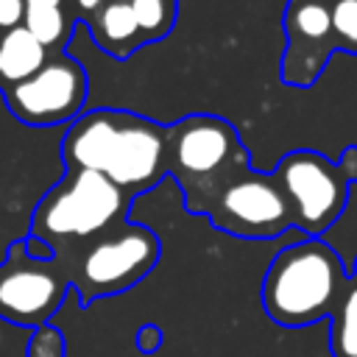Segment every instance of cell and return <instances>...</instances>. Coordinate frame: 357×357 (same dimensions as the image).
<instances>
[{"mask_svg":"<svg viewBox=\"0 0 357 357\" xmlns=\"http://www.w3.org/2000/svg\"><path fill=\"white\" fill-rule=\"evenodd\" d=\"M167 126L126 109L81 112L64 139L61 162L67 170L103 173L128 198L148 192L167 176Z\"/></svg>","mask_w":357,"mask_h":357,"instance_id":"cell-1","label":"cell"},{"mask_svg":"<svg viewBox=\"0 0 357 357\" xmlns=\"http://www.w3.org/2000/svg\"><path fill=\"white\" fill-rule=\"evenodd\" d=\"M346 279L343 257L326 237H298L271 259L259 287L262 310L284 329L329 321Z\"/></svg>","mask_w":357,"mask_h":357,"instance_id":"cell-2","label":"cell"},{"mask_svg":"<svg viewBox=\"0 0 357 357\" xmlns=\"http://www.w3.org/2000/svg\"><path fill=\"white\" fill-rule=\"evenodd\" d=\"M165 165L184 192V206L201 215L220 184L251 167V159L229 120L218 114H190L167 126Z\"/></svg>","mask_w":357,"mask_h":357,"instance_id":"cell-3","label":"cell"},{"mask_svg":"<svg viewBox=\"0 0 357 357\" xmlns=\"http://www.w3.org/2000/svg\"><path fill=\"white\" fill-rule=\"evenodd\" d=\"M53 257L61 262L70 287H75L81 307H89L103 296L139 284L156 268L162 243L148 226L126 220L84 243L53 251Z\"/></svg>","mask_w":357,"mask_h":357,"instance_id":"cell-4","label":"cell"},{"mask_svg":"<svg viewBox=\"0 0 357 357\" xmlns=\"http://www.w3.org/2000/svg\"><path fill=\"white\" fill-rule=\"evenodd\" d=\"M128 201L131 198L103 173L67 170L36 204L28 234L47 243L50 251H59L126 223Z\"/></svg>","mask_w":357,"mask_h":357,"instance_id":"cell-5","label":"cell"},{"mask_svg":"<svg viewBox=\"0 0 357 357\" xmlns=\"http://www.w3.org/2000/svg\"><path fill=\"white\" fill-rule=\"evenodd\" d=\"M271 173L284 192L293 229L304 237H326L346 215L351 181L337 159L298 148L284 153Z\"/></svg>","mask_w":357,"mask_h":357,"instance_id":"cell-6","label":"cell"},{"mask_svg":"<svg viewBox=\"0 0 357 357\" xmlns=\"http://www.w3.org/2000/svg\"><path fill=\"white\" fill-rule=\"evenodd\" d=\"M201 215H206L215 229L243 240H273L293 231L290 206L273 173L254 167H245L220 184Z\"/></svg>","mask_w":357,"mask_h":357,"instance_id":"cell-7","label":"cell"},{"mask_svg":"<svg viewBox=\"0 0 357 357\" xmlns=\"http://www.w3.org/2000/svg\"><path fill=\"white\" fill-rule=\"evenodd\" d=\"M70 290L67 273L56 257L33 259L25 240H14L0 262V318L14 326L39 329L50 324Z\"/></svg>","mask_w":357,"mask_h":357,"instance_id":"cell-8","label":"cell"},{"mask_svg":"<svg viewBox=\"0 0 357 357\" xmlns=\"http://www.w3.org/2000/svg\"><path fill=\"white\" fill-rule=\"evenodd\" d=\"M86 73L64 50H56L45 64L20 86L6 92V106L25 126H59L73 123L86 100Z\"/></svg>","mask_w":357,"mask_h":357,"instance_id":"cell-9","label":"cell"},{"mask_svg":"<svg viewBox=\"0 0 357 357\" xmlns=\"http://www.w3.org/2000/svg\"><path fill=\"white\" fill-rule=\"evenodd\" d=\"M282 31V81L287 86L307 89L321 78L332 56H337L329 0H287Z\"/></svg>","mask_w":357,"mask_h":357,"instance_id":"cell-10","label":"cell"},{"mask_svg":"<svg viewBox=\"0 0 357 357\" xmlns=\"http://www.w3.org/2000/svg\"><path fill=\"white\" fill-rule=\"evenodd\" d=\"M84 25L89 28L95 45L120 61L145 45L128 0H106V6L98 14H92Z\"/></svg>","mask_w":357,"mask_h":357,"instance_id":"cell-11","label":"cell"},{"mask_svg":"<svg viewBox=\"0 0 357 357\" xmlns=\"http://www.w3.org/2000/svg\"><path fill=\"white\" fill-rule=\"evenodd\" d=\"M50 53L20 25L14 31L0 33V92H11L22 81H28Z\"/></svg>","mask_w":357,"mask_h":357,"instance_id":"cell-12","label":"cell"},{"mask_svg":"<svg viewBox=\"0 0 357 357\" xmlns=\"http://www.w3.org/2000/svg\"><path fill=\"white\" fill-rule=\"evenodd\" d=\"M329 349L335 357H357V254L351 257L343 296L329 318Z\"/></svg>","mask_w":357,"mask_h":357,"instance_id":"cell-13","label":"cell"},{"mask_svg":"<svg viewBox=\"0 0 357 357\" xmlns=\"http://www.w3.org/2000/svg\"><path fill=\"white\" fill-rule=\"evenodd\" d=\"M22 28L47 50H64L70 39V17L64 14V6H25Z\"/></svg>","mask_w":357,"mask_h":357,"instance_id":"cell-14","label":"cell"},{"mask_svg":"<svg viewBox=\"0 0 357 357\" xmlns=\"http://www.w3.org/2000/svg\"><path fill=\"white\" fill-rule=\"evenodd\" d=\"M137 28L142 33V42H159L173 31L178 3L176 0H128Z\"/></svg>","mask_w":357,"mask_h":357,"instance_id":"cell-15","label":"cell"},{"mask_svg":"<svg viewBox=\"0 0 357 357\" xmlns=\"http://www.w3.org/2000/svg\"><path fill=\"white\" fill-rule=\"evenodd\" d=\"M337 53L357 56V0H329Z\"/></svg>","mask_w":357,"mask_h":357,"instance_id":"cell-16","label":"cell"},{"mask_svg":"<svg viewBox=\"0 0 357 357\" xmlns=\"http://www.w3.org/2000/svg\"><path fill=\"white\" fill-rule=\"evenodd\" d=\"M64 354H67V343H64L61 329H56L53 324L33 329L25 357H64Z\"/></svg>","mask_w":357,"mask_h":357,"instance_id":"cell-17","label":"cell"},{"mask_svg":"<svg viewBox=\"0 0 357 357\" xmlns=\"http://www.w3.org/2000/svg\"><path fill=\"white\" fill-rule=\"evenodd\" d=\"M25 20V0H0V33L20 28Z\"/></svg>","mask_w":357,"mask_h":357,"instance_id":"cell-18","label":"cell"},{"mask_svg":"<svg viewBox=\"0 0 357 357\" xmlns=\"http://www.w3.org/2000/svg\"><path fill=\"white\" fill-rule=\"evenodd\" d=\"M137 346H139L142 354L159 351V346H162V329H156L153 324H145V326L137 332Z\"/></svg>","mask_w":357,"mask_h":357,"instance_id":"cell-19","label":"cell"},{"mask_svg":"<svg viewBox=\"0 0 357 357\" xmlns=\"http://www.w3.org/2000/svg\"><path fill=\"white\" fill-rule=\"evenodd\" d=\"M337 165L343 167V173H346V178L351 181V184H357V145H351V148H346L340 156H337Z\"/></svg>","mask_w":357,"mask_h":357,"instance_id":"cell-20","label":"cell"},{"mask_svg":"<svg viewBox=\"0 0 357 357\" xmlns=\"http://www.w3.org/2000/svg\"><path fill=\"white\" fill-rule=\"evenodd\" d=\"M75 6H78V11L89 20L92 14H98V11L106 6V0H75Z\"/></svg>","mask_w":357,"mask_h":357,"instance_id":"cell-21","label":"cell"},{"mask_svg":"<svg viewBox=\"0 0 357 357\" xmlns=\"http://www.w3.org/2000/svg\"><path fill=\"white\" fill-rule=\"evenodd\" d=\"M25 6H61V0H25Z\"/></svg>","mask_w":357,"mask_h":357,"instance_id":"cell-22","label":"cell"},{"mask_svg":"<svg viewBox=\"0 0 357 357\" xmlns=\"http://www.w3.org/2000/svg\"><path fill=\"white\" fill-rule=\"evenodd\" d=\"M176 3H178V0H176Z\"/></svg>","mask_w":357,"mask_h":357,"instance_id":"cell-23","label":"cell"}]
</instances>
